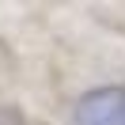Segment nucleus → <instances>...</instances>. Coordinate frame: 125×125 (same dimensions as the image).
Returning a JSON list of instances; mask_svg holds the SVG:
<instances>
[{"mask_svg":"<svg viewBox=\"0 0 125 125\" xmlns=\"http://www.w3.org/2000/svg\"><path fill=\"white\" fill-rule=\"evenodd\" d=\"M72 121L76 125H125V87L102 83L95 91L80 95Z\"/></svg>","mask_w":125,"mask_h":125,"instance_id":"f257e3e1","label":"nucleus"}]
</instances>
